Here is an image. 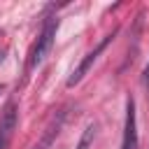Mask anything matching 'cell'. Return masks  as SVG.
I'll use <instances>...</instances> for the list:
<instances>
[{"label": "cell", "instance_id": "cell-3", "mask_svg": "<svg viewBox=\"0 0 149 149\" xmlns=\"http://www.w3.org/2000/svg\"><path fill=\"white\" fill-rule=\"evenodd\" d=\"M137 147V128H135V102L128 98L126 102V126H123V144L121 149H135Z\"/></svg>", "mask_w": 149, "mask_h": 149}, {"label": "cell", "instance_id": "cell-7", "mask_svg": "<svg viewBox=\"0 0 149 149\" xmlns=\"http://www.w3.org/2000/svg\"><path fill=\"white\" fill-rule=\"evenodd\" d=\"M144 86L149 88V63H147V68H144Z\"/></svg>", "mask_w": 149, "mask_h": 149}, {"label": "cell", "instance_id": "cell-5", "mask_svg": "<svg viewBox=\"0 0 149 149\" xmlns=\"http://www.w3.org/2000/svg\"><path fill=\"white\" fill-rule=\"evenodd\" d=\"M63 119H65V112H58V116H54V119L47 123L44 135L35 142V147H33V149H49V147H51V142L58 137V133H61V128H63Z\"/></svg>", "mask_w": 149, "mask_h": 149}, {"label": "cell", "instance_id": "cell-1", "mask_svg": "<svg viewBox=\"0 0 149 149\" xmlns=\"http://www.w3.org/2000/svg\"><path fill=\"white\" fill-rule=\"evenodd\" d=\"M56 28H58V21H56V19H47V23H44L37 42L33 44V51H30V58H28V70L35 68V65H40V63L44 61V56L49 54V49H51V44H54Z\"/></svg>", "mask_w": 149, "mask_h": 149}, {"label": "cell", "instance_id": "cell-9", "mask_svg": "<svg viewBox=\"0 0 149 149\" xmlns=\"http://www.w3.org/2000/svg\"><path fill=\"white\" fill-rule=\"evenodd\" d=\"M0 56H2V54H0Z\"/></svg>", "mask_w": 149, "mask_h": 149}, {"label": "cell", "instance_id": "cell-6", "mask_svg": "<svg viewBox=\"0 0 149 149\" xmlns=\"http://www.w3.org/2000/svg\"><path fill=\"white\" fill-rule=\"evenodd\" d=\"M93 135H95V126L91 123V126H86V130H84V135H81V140H79L77 149H88V144H91Z\"/></svg>", "mask_w": 149, "mask_h": 149}, {"label": "cell", "instance_id": "cell-4", "mask_svg": "<svg viewBox=\"0 0 149 149\" xmlns=\"http://www.w3.org/2000/svg\"><path fill=\"white\" fill-rule=\"evenodd\" d=\"M16 130V107L7 105L2 119H0V149H7L12 142V135Z\"/></svg>", "mask_w": 149, "mask_h": 149}, {"label": "cell", "instance_id": "cell-2", "mask_svg": "<svg viewBox=\"0 0 149 149\" xmlns=\"http://www.w3.org/2000/svg\"><path fill=\"white\" fill-rule=\"evenodd\" d=\"M112 37H114V33L105 35V37H102V42H100V44H98V47H95L93 51H88V54L84 56V61H81V63L77 65V70H74V72L70 74V79H68V86H74L77 81H81V77H84V74L88 72V68H91V65H93V63L98 61V56H100V54L105 51V47H107V44L112 42Z\"/></svg>", "mask_w": 149, "mask_h": 149}, {"label": "cell", "instance_id": "cell-8", "mask_svg": "<svg viewBox=\"0 0 149 149\" xmlns=\"http://www.w3.org/2000/svg\"><path fill=\"white\" fill-rule=\"evenodd\" d=\"M0 91H2V88H0Z\"/></svg>", "mask_w": 149, "mask_h": 149}]
</instances>
